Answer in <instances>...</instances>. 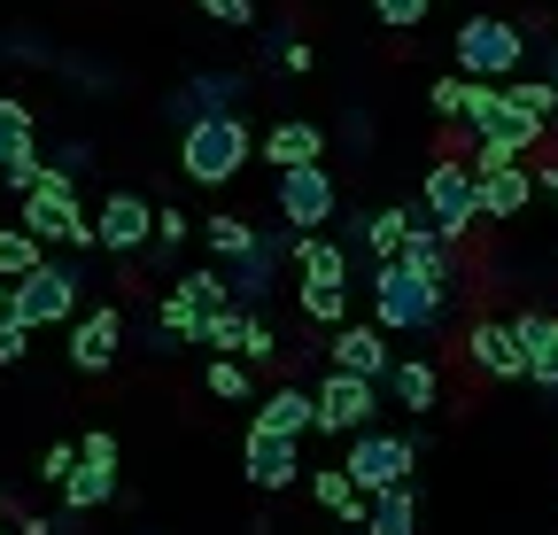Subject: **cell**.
Wrapping results in <instances>:
<instances>
[{"instance_id": "d590c367", "label": "cell", "mask_w": 558, "mask_h": 535, "mask_svg": "<svg viewBox=\"0 0 558 535\" xmlns=\"http://www.w3.org/2000/svg\"><path fill=\"white\" fill-rule=\"evenodd\" d=\"M303 311H311V318H326V326H341V311H349V288H303Z\"/></svg>"}, {"instance_id": "9a60e30c", "label": "cell", "mask_w": 558, "mask_h": 535, "mask_svg": "<svg viewBox=\"0 0 558 535\" xmlns=\"http://www.w3.org/2000/svg\"><path fill=\"white\" fill-rule=\"evenodd\" d=\"M303 427H318V388H271L264 404H256V435H303Z\"/></svg>"}, {"instance_id": "7402d4cb", "label": "cell", "mask_w": 558, "mask_h": 535, "mask_svg": "<svg viewBox=\"0 0 558 535\" xmlns=\"http://www.w3.org/2000/svg\"><path fill=\"white\" fill-rule=\"evenodd\" d=\"M311 497H318V504H326L333 520H373V512H365V489L349 482L341 465H326V474H311Z\"/></svg>"}, {"instance_id": "4dcf8cb0", "label": "cell", "mask_w": 558, "mask_h": 535, "mask_svg": "<svg viewBox=\"0 0 558 535\" xmlns=\"http://www.w3.org/2000/svg\"><path fill=\"white\" fill-rule=\"evenodd\" d=\"M209 396H218V404H248V357H218V365H209Z\"/></svg>"}, {"instance_id": "ba28073f", "label": "cell", "mask_w": 558, "mask_h": 535, "mask_svg": "<svg viewBox=\"0 0 558 535\" xmlns=\"http://www.w3.org/2000/svg\"><path fill=\"white\" fill-rule=\"evenodd\" d=\"M279 218H288L295 233H311V226H326V218H333V179H326V163H295V171H279Z\"/></svg>"}, {"instance_id": "e0dca14e", "label": "cell", "mask_w": 558, "mask_h": 535, "mask_svg": "<svg viewBox=\"0 0 558 535\" xmlns=\"http://www.w3.org/2000/svg\"><path fill=\"white\" fill-rule=\"evenodd\" d=\"M264 156H271L279 171H295V163H318V156H326V132H318L311 117H288V124H271Z\"/></svg>"}, {"instance_id": "8d00e7d4", "label": "cell", "mask_w": 558, "mask_h": 535, "mask_svg": "<svg viewBox=\"0 0 558 535\" xmlns=\"http://www.w3.org/2000/svg\"><path fill=\"white\" fill-rule=\"evenodd\" d=\"M24 350H32V326L24 318H0V365H24Z\"/></svg>"}, {"instance_id": "30bf717a", "label": "cell", "mask_w": 558, "mask_h": 535, "mask_svg": "<svg viewBox=\"0 0 558 535\" xmlns=\"http://www.w3.org/2000/svg\"><path fill=\"white\" fill-rule=\"evenodd\" d=\"M365 420H373V380L326 373V380H318V427H326V435H365Z\"/></svg>"}, {"instance_id": "d4e9b609", "label": "cell", "mask_w": 558, "mask_h": 535, "mask_svg": "<svg viewBox=\"0 0 558 535\" xmlns=\"http://www.w3.org/2000/svg\"><path fill=\"white\" fill-rule=\"evenodd\" d=\"M411 226H418L411 210H373V218H365V248H373L380 264H396V256H403V241H411Z\"/></svg>"}, {"instance_id": "f546056e", "label": "cell", "mask_w": 558, "mask_h": 535, "mask_svg": "<svg viewBox=\"0 0 558 535\" xmlns=\"http://www.w3.org/2000/svg\"><path fill=\"white\" fill-rule=\"evenodd\" d=\"M473 86H481V78H435V86H427V109H435L442 124H465V109H473Z\"/></svg>"}, {"instance_id": "74e56055", "label": "cell", "mask_w": 558, "mask_h": 535, "mask_svg": "<svg viewBox=\"0 0 558 535\" xmlns=\"http://www.w3.org/2000/svg\"><path fill=\"white\" fill-rule=\"evenodd\" d=\"M186 233H194V218H186V210H156V241H163V248H179Z\"/></svg>"}, {"instance_id": "603a6c76", "label": "cell", "mask_w": 558, "mask_h": 535, "mask_svg": "<svg viewBox=\"0 0 558 535\" xmlns=\"http://www.w3.org/2000/svg\"><path fill=\"white\" fill-rule=\"evenodd\" d=\"M39 248H47V241H39L32 226H0V280H32L39 264H47Z\"/></svg>"}, {"instance_id": "ac0fdd59", "label": "cell", "mask_w": 558, "mask_h": 535, "mask_svg": "<svg viewBox=\"0 0 558 535\" xmlns=\"http://www.w3.org/2000/svg\"><path fill=\"white\" fill-rule=\"evenodd\" d=\"M512 326H520V350H527V380L558 388V318L527 311V318H512Z\"/></svg>"}, {"instance_id": "836d02e7", "label": "cell", "mask_w": 558, "mask_h": 535, "mask_svg": "<svg viewBox=\"0 0 558 535\" xmlns=\"http://www.w3.org/2000/svg\"><path fill=\"white\" fill-rule=\"evenodd\" d=\"M241 333H248V318H241V311H209L202 342H209V350H241Z\"/></svg>"}, {"instance_id": "277c9868", "label": "cell", "mask_w": 558, "mask_h": 535, "mask_svg": "<svg viewBox=\"0 0 558 535\" xmlns=\"http://www.w3.org/2000/svg\"><path fill=\"white\" fill-rule=\"evenodd\" d=\"M427 226L442 241H458L465 226H481V163H435L427 171Z\"/></svg>"}, {"instance_id": "60d3db41", "label": "cell", "mask_w": 558, "mask_h": 535, "mask_svg": "<svg viewBox=\"0 0 558 535\" xmlns=\"http://www.w3.org/2000/svg\"><path fill=\"white\" fill-rule=\"evenodd\" d=\"M218 24H256V0H202Z\"/></svg>"}, {"instance_id": "ffe728a7", "label": "cell", "mask_w": 558, "mask_h": 535, "mask_svg": "<svg viewBox=\"0 0 558 535\" xmlns=\"http://www.w3.org/2000/svg\"><path fill=\"white\" fill-rule=\"evenodd\" d=\"M396 264H411L418 280H435V288H450V241L435 233V226H411V241H403V256Z\"/></svg>"}, {"instance_id": "f6af8a7d", "label": "cell", "mask_w": 558, "mask_h": 535, "mask_svg": "<svg viewBox=\"0 0 558 535\" xmlns=\"http://www.w3.org/2000/svg\"><path fill=\"white\" fill-rule=\"evenodd\" d=\"M543 186H550V194H558V163H550V171H543Z\"/></svg>"}, {"instance_id": "7a4b0ae2", "label": "cell", "mask_w": 558, "mask_h": 535, "mask_svg": "<svg viewBox=\"0 0 558 535\" xmlns=\"http://www.w3.org/2000/svg\"><path fill=\"white\" fill-rule=\"evenodd\" d=\"M520 62H527V32L520 24H505V16H465L458 24V78L512 86Z\"/></svg>"}, {"instance_id": "d6a6232c", "label": "cell", "mask_w": 558, "mask_h": 535, "mask_svg": "<svg viewBox=\"0 0 558 535\" xmlns=\"http://www.w3.org/2000/svg\"><path fill=\"white\" fill-rule=\"evenodd\" d=\"M427 9H435V0H373V16H380L388 32H411V24H427Z\"/></svg>"}, {"instance_id": "44dd1931", "label": "cell", "mask_w": 558, "mask_h": 535, "mask_svg": "<svg viewBox=\"0 0 558 535\" xmlns=\"http://www.w3.org/2000/svg\"><path fill=\"white\" fill-rule=\"evenodd\" d=\"M24 163H39V148H32V109H24V101H0V171H24Z\"/></svg>"}, {"instance_id": "ab89813d", "label": "cell", "mask_w": 558, "mask_h": 535, "mask_svg": "<svg viewBox=\"0 0 558 535\" xmlns=\"http://www.w3.org/2000/svg\"><path fill=\"white\" fill-rule=\"evenodd\" d=\"M241 357H248V365H256V357H279V350H271V326H264V318H248V333H241Z\"/></svg>"}, {"instance_id": "7c38bea8", "label": "cell", "mask_w": 558, "mask_h": 535, "mask_svg": "<svg viewBox=\"0 0 558 535\" xmlns=\"http://www.w3.org/2000/svg\"><path fill=\"white\" fill-rule=\"evenodd\" d=\"M333 373H357V380H380L388 373V333L380 326H333V342H326Z\"/></svg>"}, {"instance_id": "83f0119b", "label": "cell", "mask_w": 558, "mask_h": 535, "mask_svg": "<svg viewBox=\"0 0 558 535\" xmlns=\"http://www.w3.org/2000/svg\"><path fill=\"white\" fill-rule=\"evenodd\" d=\"M418 527V497L411 489H388V497H373V520H365V535H411Z\"/></svg>"}, {"instance_id": "b9f144b4", "label": "cell", "mask_w": 558, "mask_h": 535, "mask_svg": "<svg viewBox=\"0 0 558 535\" xmlns=\"http://www.w3.org/2000/svg\"><path fill=\"white\" fill-rule=\"evenodd\" d=\"M78 450H86V465H117V435H86Z\"/></svg>"}, {"instance_id": "ee69618b", "label": "cell", "mask_w": 558, "mask_h": 535, "mask_svg": "<svg viewBox=\"0 0 558 535\" xmlns=\"http://www.w3.org/2000/svg\"><path fill=\"white\" fill-rule=\"evenodd\" d=\"M0 318H16V288L9 280H0Z\"/></svg>"}, {"instance_id": "f35d334b", "label": "cell", "mask_w": 558, "mask_h": 535, "mask_svg": "<svg viewBox=\"0 0 558 535\" xmlns=\"http://www.w3.org/2000/svg\"><path fill=\"white\" fill-rule=\"evenodd\" d=\"M186 288H194V295H202L209 311H226V295H233V288L218 280V272H186Z\"/></svg>"}, {"instance_id": "1f68e13d", "label": "cell", "mask_w": 558, "mask_h": 535, "mask_svg": "<svg viewBox=\"0 0 558 535\" xmlns=\"http://www.w3.org/2000/svg\"><path fill=\"white\" fill-rule=\"evenodd\" d=\"M505 94H512V101H520V109H527V117H543V124H550V117H558V86H550V78H512V86H505Z\"/></svg>"}, {"instance_id": "8992f818", "label": "cell", "mask_w": 558, "mask_h": 535, "mask_svg": "<svg viewBox=\"0 0 558 535\" xmlns=\"http://www.w3.org/2000/svg\"><path fill=\"white\" fill-rule=\"evenodd\" d=\"M341 474L357 482L365 497H388V489H403V474H411V435H349V458H341Z\"/></svg>"}, {"instance_id": "d6986e66", "label": "cell", "mask_w": 558, "mask_h": 535, "mask_svg": "<svg viewBox=\"0 0 558 535\" xmlns=\"http://www.w3.org/2000/svg\"><path fill=\"white\" fill-rule=\"evenodd\" d=\"M295 264H303V288H349V256L318 233H295Z\"/></svg>"}, {"instance_id": "3957f363", "label": "cell", "mask_w": 558, "mask_h": 535, "mask_svg": "<svg viewBox=\"0 0 558 535\" xmlns=\"http://www.w3.org/2000/svg\"><path fill=\"white\" fill-rule=\"evenodd\" d=\"M24 226H32L39 241H70V248L101 241V233L86 226V210H78V186H70V171H47V179L24 194Z\"/></svg>"}, {"instance_id": "4fadbf2b", "label": "cell", "mask_w": 558, "mask_h": 535, "mask_svg": "<svg viewBox=\"0 0 558 535\" xmlns=\"http://www.w3.org/2000/svg\"><path fill=\"white\" fill-rule=\"evenodd\" d=\"M535 203V171L520 163H481V218H520Z\"/></svg>"}, {"instance_id": "4316f807", "label": "cell", "mask_w": 558, "mask_h": 535, "mask_svg": "<svg viewBox=\"0 0 558 535\" xmlns=\"http://www.w3.org/2000/svg\"><path fill=\"white\" fill-rule=\"evenodd\" d=\"M202 326H209V303L179 280V295H163V333H179V342H202Z\"/></svg>"}, {"instance_id": "e575fe53", "label": "cell", "mask_w": 558, "mask_h": 535, "mask_svg": "<svg viewBox=\"0 0 558 535\" xmlns=\"http://www.w3.org/2000/svg\"><path fill=\"white\" fill-rule=\"evenodd\" d=\"M78 465H86V450H78V442H54V450H47V458H39V474H47V482H54V489H62V482H70V474H78Z\"/></svg>"}, {"instance_id": "cb8c5ba5", "label": "cell", "mask_w": 558, "mask_h": 535, "mask_svg": "<svg viewBox=\"0 0 558 535\" xmlns=\"http://www.w3.org/2000/svg\"><path fill=\"white\" fill-rule=\"evenodd\" d=\"M117 497V465H78V474L62 482V504L70 512H94V504H109Z\"/></svg>"}, {"instance_id": "52a82bcc", "label": "cell", "mask_w": 558, "mask_h": 535, "mask_svg": "<svg viewBox=\"0 0 558 535\" xmlns=\"http://www.w3.org/2000/svg\"><path fill=\"white\" fill-rule=\"evenodd\" d=\"M78 272H70V264H39V272L32 280H16V318L39 333V326H54V318H70V311H78Z\"/></svg>"}, {"instance_id": "484cf974", "label": "cell", "mask_w": 558, "mask_h": 535, "mask_svg": "<svg viewBox=\"0 0 558 535\" xmlns=\"http://www.w3.org/2000/svg\"><path fill=\"white\" fill-rule=\"evenodd\" d=\"M435 396H442V373H435L427 357H411V365H396V404H403V412H427Z\"/></svg>"}, {"instance_id": "2e32d148", "label": "cell", "mask_w": 558, "mask_h": 535, "mask_svg": "<svg viewBox=\"0 0 558 535\" xmlns=\"http://www.w3.org/2000/svg\"><path fill=\"white\" fill-rule=\"evenodd\" d=\"M117 311H94V318H78V333H70V365L78 373H109L117 365Z\"/></svg>"}, {"instance_id": "5bb4252c", "label": "cell", "mask_w": 558, "mask_h": 535, "mask_svg": "<svg viewBox=\"0 0 558 535\" xmlns=\"http://www.w3.org/2000/svg\"><path fill=\"white\" fill-rule=\"evenodd\" d=\"M248 482H256V489L303 482V450H295L288 435H256V427H248Z\"/></svg>"}, {"instance_id": "5b68a950", "label": "cell", "mask_w": 558, "mask_h": 535, "mask_svg": "<svg viewBox=\"0 0 558 535\" xmlns=\"http://www.w3.org/2000/svg\"><path fill=\"white\" fill-rule=\"evenodd\" d=\"M442 295H450V288L418 280L411 264H380V272H373V311H380V326H435Z\"/></svg>"}, {"instance_id": "8fae6325", "label": "cell", "mask_w": 558, "mask_h": 535, "mask_svg": "<svg viewBox=\"0 0 558 535\" xmlns=\"http://www.w3.org/2000/svg\"><path fill=\"white\" fill-rule=\"evenodd\" d=\"M465 357L488 373V380H527V350H520V326H497V318H481L473 326V342Z\"/></svg>"}, {"instance_id": "f1b7e54d", "label": "cell", "mask_w": 558, "mask_h": 535, "mask_svg": "<svg viewBox=\"0 0 558 535\" xmlns=\"http://www.w3.org/2000/svg\"><path fill=\"white\" fill-rule=\"evenodd\" d=\"M202 241L218 248V256H256V248H264L248 218H202Z\"/></svg>"}, {"instance_id": "9c48e42d", "label": "cell", "mask_w": 558, "mask_h": 535, "mask_svg": "<svg viewBox=\"0 0 558 535\" xmlns=\"http://www.w3.org/2000/svg\"><path fill=\"white\" fill-rule=\"evenodd\" d=\"M94 233H101V248H117V256H140L156 241V203H140V194H109L101 203V218H94Z\"/></svg>"}, {"instance_id": "6da1fadb", "label": "cell", "mask_w": 558, "mask_h": 535, "mask_svg": "<svg viewBox=\"0 0 558 535\" xmlns=\"http://www.w3.org/2000/svg\"><path fill=\"white\" fill-rule=\"evenodd\" d=\"M248 124L233 117V109H209V117H194L186 124V141H179V171L194 179V186H226L241 163H248Z\"/></svg>"}, {"instance_id": "7bdbcfd3", "label": "cell", "mask_w": 558, "mask_h": 535, "mask_svg": "<svg viewBox=\"0 0 558 535\" xmlns=\"http://www.w3.org/2000/svg\"><path fill=\"white\" fill-rule=\"evenodd\" d=\"M279 62H288V71H311L318 47H311V39H288V47H279Z\"/></svg>"}]
</instances>
